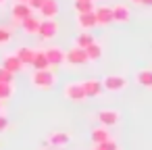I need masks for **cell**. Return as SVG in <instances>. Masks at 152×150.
I'll use <instances>...</instances> for the list:
<instances>
[{
  "mask_svg": "<svg viewBox=\"0 0 152 150\" xmlns=\"http://www.w3.org/2000/svg\"><path fill=\"white\" fill-rule=\"evenodd\" d=\"M31 83L38 90H50L56 83V73L52 69H44V71H34L31 73Z\"/></svg>",
  "mask_w": 152,
  "mask_h": 150,
  "instance_id": "cell-1",
  "label": "cell"
},
{
  "mask_svg": "<svg viewBox=\"0 0 152 150\" xmlns=\"http://www.w3.org/2000/svg\"><path fill=\"white\" fill-rule=\"evenodd\" d=\"M100 81H102V88L106 92H123L127 88V83H129L127 77H123V75H106Z\"/></svg>",
  "mask_w": 152,
  "mask_h": 150,
  "instance_id": "cell-2",
  "label": "cell"
},
{
  "mask_svg": "<svg viewBox=\"0 0 152 150\" xmlns=\"http://www.w3.org/2000/svg\"><path fill=\"white\" fill-rule=\"evenodd\" d=\"M46 59H48V65L50 69H56V67H63L65 65V50L58 48V46H48V48H42Z\"/></svg>",
  "mask_w": 152,
  "mask_h": 150,
  "instance_id": "cell-3",
  "label": "cell"
},
{
  "mask_svg": "<svg viewBox=\"0 0 152 150\" xmlns=\"http://www.w3.org/2000/svg\"><path fill=\"white\" fill-rule=\"evenodd\" d=\"M65 63L71 65V67H81V65H86V63H88L86 50H83V48H77V46L65 50Z\"/></svg>",
  "mask_w": 152,
  "mask_h": 150,
  "instance_id": "cell-4",
  "label": "cell"
},
{
  "mask_svg": "<svg viewBox=\"0 0 152 150\" xmlns=\"http://www.w3.org/2000/svg\"><path fill=\"white\" fill-rule=\"evenodd\" d=\"M98 123L102 125V127H115V125H119V119H121V115H119V110L117 108H102V110H98Z\"/></svg>",
  "mask_w": 152,
  "mask_h": 150,
  "instance_id": "cell-5",
  "label": "cell"
},
{
  "mask_svg": "<svg viewBox=\"0 0 152 150\" xmlns=\"http://www.w3.org/2000/svg\"><path fill=\"white\" fill-rule=\"evenodd\" d=\"M58 34V23L56 19H40V27H38V36L42 40H52Z\"/></svg>",
  "mask_w": 152,
  "mask_h": 150,
  "instance_id": "cell-6",
  "label": "cell"
},
{
  "mask_svg": "<svg viewBox=\"0 0 152 150\" xmlns=\"http://www.w3.org/2000/svg\"><path fill=\"white\" fill-rule=\"evenodd\" d=\"M65 98L71 100V102H83L86 100V94H83V88H81V81H69L63 90Z\"/></svg>",
  "mask_w": 152,
  "mask_h": 150,
  "instance_id": "cell-7",
  "label": "cell"
},
{
  "mask_svg": "<svg viewBox=\"0 0 152 150\" xmlns=\"http://www.w3.org/2000/svg\"><path fill=\"white\" fill-rule=\"evenodd\" d=\"M11 15H13V23H15V25H21V21H25L27 17H31L34 11L29 9L27 2H15V4L11 7Z\"/></svg>",
  "mask_w": 152,
  "mask_h": 150,
  "instance_id": "cell-8",
  "label": "cell"
},
{
  "mask_svg": "<svg viewBox=\"0 0 152 150\" xmlns=\"http://www.w3.org/2000/svg\"><path fill=\"white\" fill-rule=\"evenodd\" d=\"M81 88H83V94H86V98H98V96L104 92V88H102V81H100V79H94V77H90V79H83V81H81Z\"/></svg>",
  "mask_w": 152,
  "mask_h": 150,
  "instance_id": "cell-9",
  "label": "cell"
},
{
  "mask_svg": "<svg viewBox=\"0 0 152 150\" xmlns=\"http://www.w3.org/2000/svg\"><path fill=\"white\" fill-rule=\"evenodd\" d=\"M94 17H96V25L98 27H106V25H110L113 23V11H110V7H96L94 9Z\"/></svg>",
  "mask_w": 152,
  "mask_h": 150,
  "instance_id": "cell-10",
  "label": "cell"
},
{
  "mask_svg": "<svg viewBox=\"0 0 152 150\" xmlns=\"http://www.w3.org/2000/svg\"><path fill=\"white\" fill-rule=\"evenodd\" d=\"M110 11H113V23H129L131 11L127 4H115L110 7Z\"/></svg>",
  "mask_w": 152,
  "mask_h": 150,
  "instance_id": "cell-11",
  "label": "cell"
},
{
  "mask_svg": "<svg viewBox=\"0 0 152 150\" xmlns=\"http://www.w3.org/2000/svg\"><path fill=\"white\" fill-rule=\"evenodd\" d=\"M90 138H92V144H94V146H98V144H104V142L113 140L110 129H108V127H102V125L94 127V129L90 131Z\"/></svg>",
  "mask_w": 152,
  "mask_h": 150,
  "instance_id": "cell-12",
  "label": "cell"
},
{
  "mask_svg": "<svg viewBox=\"0 0 152 150\" xmlns=\"http://www.w3.org/2000/svg\"><path fill=\"white\" fill-rule=\"evenodd\" d=\"M77 27H79L81 31H92L94 27H98V25H96V17H94V13L77 15Z\"/></svg>",
  "mask_w": 152,
  "mask_h": 150,
  "instance_id": "cell-13",
  "label": "cell"
},
{
  "mask_svg": "<svg viewBox=\"0 0 152 150\" xmlns=\"http://www.w3.org/2000/svg\"><path fill=\"white\" fill-rule=\"evenodd\" d=\"M2 69H7V71L13 73V75H17V73L23 69V65H21V61H19L15 54H7V56L2 59Z\"/></svg>",
  "mask_w": 152,
  "mask_h": 150,
  "instance_id": "cell-14",
  "label": "cell"
},
{
  "mask_svg": "<svg viewBox=\"0 0 152 150\" xmlns=\"http://www.w3.org/2000/svg\"><path fill=\"white\" fill-rule=\"evenodd\" d=\"M40 15L44 19H54L58 15V2L56 0H44V4L40 7Z\"/></svg>",
  "mask_w": 152,
  "mask_h": 150,
  "instance_id": "cell-15",
  "label": "cell"
},
{
  "mask_svg": "<svg viewBox=\"0 0 152 150\" xmlns=\"http://www.w3.org/2000/svg\"><path fill=\"white\" fill-rule=\"evenodd\" d=\"M34 54H36V50H34V48H29V46H21V48H17V52H15V56L21 61V65H23V67H29V65H31Z\"/></svg>",
  "mask_w": 152,
  "mask_h": 150,
  "instance_id": "cell-16",
  "label": "cell"
},
{
  "mask_svg": "<svg viewBox=\"0 0 152 150\" xmlns=\"http://www.w3.org/2000/svg\"><path fill=\"white\" fill-rule=\"evenodd\" d=\"M135 83L146 88V90H152V69H142L135 73Z\"/></svg>",
  "mask_w": 152,
  "mask_h": 150,
  "instance_id": "cell-17",
  "label": "cell"
},
{
  "mask_svg": "<svg viewBox=\"0 0 152 150\" xmlns=\"http://www.w3.org/2000/svg\"><path fill=\"white\" fill-rule=\"evenodd\" d=\"M29 67H34V71H44V69H50V65H48V59H46L44 50H36L34 61H31V65H29Z\"/></svg>",
  "mask_w": 152,
  "mask_h": 150,
  "instance_id": "cell-18",
  "label": "cell"
},
{
  "mask_svg": "<svg viewBox=\"0 0 152 150\" xmlns=\"http://www.w3.org/2000/svg\"><path fill=\"white\" fill-rule=\"evenodd\" d=\"M73 9L77 15H83V13H94L96 9V2L94 0H73Z\"/></svg>",
  "mask_w": 152,
  "mask_h": 150,
  "instance_id": "cell-19",
  "label": "cell"
},
{
  "mask_svg": "<svg viewBox=\"0 0 152 150\" xmlns=\"http://www.w3.org/2000/svg\"><path fill=\"white\" fill-rule=\"evenodd\" d=\"M21 27H23V31L25 34H29V36H38V27H40V17H27L25 21H21Z\"/></svg>",
  "mask_w": 152,
  "mask_h": 150,
  "instance_id": "cell-20",
  "label": "cell"
},
{
  "mask_svg": "<svg viewBox=\"0 0 152 150\" xmlns=\"http://www.w3.org/2000/svg\"><path fill=\"white\" fill-rule=\"evenodd\" d=\"M71 142V138H69V133H65V131H54V133H50V138H48V144H52V146H56V148H63V146H67Z\"/></svg>",
  "mask_w": 152,
  "mask_h": 150,
  "instance_id": "cell-21",
  "label": "cell"
},
{
  "mask_svg": "<svg viewBox=\"0 0 152 150\" xmlns=\"http://www.w3.org/2000/svg\"><path fill=\"white\" fill-rule=\"evenodd\" d=\"M83 50H86L88 63H96V61H100V59H102V46H100L98 42L90 44V46H88V48H83Z\"/></svg>",
  "mask_w": 152,
  "mask_h": 150,
  "instance_id": "cell-22",
  "label": "cell"
},
{
  "mask_svg": "<svg viewBox=\"0 0 152 150\" xmlns=\"http://www.w3.org/2000/svg\"><path fill=\"white\" fill-rule=\"evenodd\" d=\"M94 42H96V38H94L92 31H81V34L77 36V40H75V46H77V48H88V46L94 44Z\"/></svg>",
  "mask_w": 152,
  "mask_h": 150,
  "instance_id": "cell-23",
  "label": "cell"
},
{
  "mask_svg": "<svg viewBox=\"0 0 152 150\" xmlns=\"http://www.w3.org/2000/svg\"><path fill=\"white\" fill-rule=\"evenodd\" d=\"M13 94H15V86L13 83H0V102L11 100Z\"/></svg>",
  "mask_w": 152,
  "mask_h": 150,
  "instance_id": "cell-24",
  "label": "cell"
},
{
  "mask_svg": "<svg viewBox=\"0 0 152 150\" xmlns=\"http://www.w3.org/2000/svg\"><path fill=\"white\" fill-rule=\"evenodd\" d=\"M13 40V31L11 27H4V25H0V46H4Z\"/></svg>",
  "mask_w": 152,
  "mask_h": 150,
  "instance_id": "cell-25",
  "label": "cell"
},
{
  "mask_svg": "<svg viewBox=\"0 0 152 150\" xmlns=\"http://www.w3.org/2000/svg\"><path fill=\"white\" fill-rule=\"evenodd\" d=\"M13 81H15V75L0 67V83H13Z\"/></svg>",
  "mask_w": 152,
  "mask_h": 150,
  "instance_id": "cell-26",
  "label": "cell"
},
{
  "mask_svg": "<svg viewBox=\"0 0 152 150\" xmlns=\"http://www.w3.org/2000/svg\"><path fill=\"white\" fill-rule=\"evenodd\" d=\"M96 150H119V144L115 142V140H108V142H104V144H98V146H94Z\"/></svg>",
  "mask_w": 152,
  "mask_h": 150,
  "instance_id": "cell-27",
  "label": "cell"
},
{
  "mask_svg": "<svg viewBox=\"0 0 152 150\" xmlns=\"http://www.w3.org/2000/svg\"><path fill=\"white\" fill-rule=\"evenodd\" d=\"M9 125H11V123H9V117H4L2 113H0V131H7Z\"/></svg>",
  "mask_w": 152,
  "mask_h": 150,
  "instance_id": "cell-28",
  "label": "cell"
},
{
  "mask_svg": "<svg viewBox=\"0 0 152 150\" xmlns=\"http://www.w3.org/2000/svg\"><path fill=\"white\" fill-rule=\"evenodd\" d=\"M27 4H29V9H31V11H40V7L44 4V0H29Z\"/></svg>",
  "mask_w": 152,
  "mask_h": 150,
  "instance_id": "cell-29",
  "label": "cell"
},
{
  "mask_svg": "<svg viewBox=\"0 0 152 150\" xmlns=\"http://www.w3.org/2000/svg\"><path fill=\"white\" fill-rule=\"evenodd\" d=\"M133 4H142V7H146V0H131Z\"/></svg>",
  "mask_w": 152,
  "mask_h": 150,
  "instance_id": "cell-30",
  "label": "cell"
},
{
  "mask_svg": "<svg viewBox=\"0 0 152 150\" xmlns=\"http://www.w3.org/2000/svg\"><path fill=\"white\" fill-rule=\"evenodd\" d=\"M4 2H7V0H0V7H2V4H4Z\"/></svg>",
  "mask_w": 152,
  "mask_h": 150,
  "instance_id": "cell-31",
  "label": "cell"
},
{
  "mask_svg": "<svg viewBox=\"0 0 152 150\" xmlns=\"http://www.w3.org/2000/svg\"><path fill=\"white\" fill-rule=\"evenodd\" d=\"M17 2H29V0H17Z\"/></svg>",
  "mask_w": 152,
  "mask_h": 150,
  "instance_id": "cell-32",
  "label": "cell"
},
{
  "mask_svg": "<svg viewBox=\"0 0 152 150\" xmlns=\"http://www.w3.org/2000/svg\"><path fill=\"white\" fill-rule=\"evenodd\" d=\"M0 113H2V102H0Z\"/></svg>",
  "mask_w": 152,
  "mask_h": 150,
  "instance_id": "cell-33",
  "label": "cell"
},
{
  "mask_svg": "<svg viewBox=\"0 0 152 150\" xmlns=\"http://www.w3.org/2000/svg\"><path fill=\"white\" fill-rule=\"evenodd\" d=\"M92 150H96V148H92Z\"/></svg>",
  "mask_w": 152,
  "mask_h": 150,
  "instance_id": "cell-34",
  "label": "cell"
},
{
  "mask_svg": "<svg viewBox=\"0 0 152 150\" xmlns=\"http://www.w3.org/2000/svg\"><path fill=\"white\" fill-rule=\"evenodd\" d=\"M94 2H96V0H94Z\"/></svg>",
  "mask_w": 152,
  "mask_h": 150,
  "instance_id": "cell-35",
  "label": "cell"
}]
</instances>
